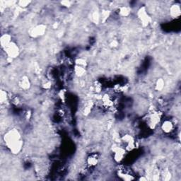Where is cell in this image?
<instances>
[{
    "instance_id": "obj_26",
    "label": "cell",
    "mask_w": 181,
    "mask_h": 181,
    "mask_svg": "<svg viewBox=\"0 0 181 181\" xmlns=\"http://www.w3.org/2000/svg\"><path fill=\"white\" fill-rule=\"evenodd\" d=\"M92 21H94L95 24H98L100 21V15L99 13H96V12H94V14H92L91 17Z\"/></svg>"
},
{
    "instance_id": "obj_10",
    "label": "cell",
    "mask_w": 181,
    "mask_h": 181,
    "mask_svg": "<svg viewBox=\"0 0 181 181\" xmlns=\"http://www.w3.org/2000/svg\"><path fill=\"white\" fill-rule=\"evenodd\" d=\"M99 156L96 153H92L86 158V163L88 166L93 168L96 166L99 163Z\"/></svg>"
},
{
    "instance_id": "obj_19",
    "label": "cell",
    "mask_w": 181,
    "mask_h": 181,
    "mask_svg": "<svg viewBox=\"0 0 181 181\" xmlns=\"http://www.w3.org/2000/svg\"><path fill=\"white\" fill-rule=\"evenodd\" d=\"M8 94L5 90H2L1 93H0V100H1V104H3L6 103L8 100Z\"/></svg>"
},
{
    "instance_id": "obj_23",
    "label": "cell",
    "mask_w": 181,
    "mask_h": 181,
    "mask_svg": "<svg viewBox=\"0 0 181 181\" xmlns=\"http://www.w3.org/2000/svg\"><path fill=\"white\" fill-rule=\"evenodd\" d=\"M161 176L162 177L163 180H169L170 179V178H171V174H170V173L169 170H166L165 171L162 173Z\"/></svg>"
},
{
    "instance_id": "obj_25",
    "label": "cell",
    "mask_w": 181,
    "mask_h": 181,
    "mask_svg": "<svg viewBox=\"0 0 181 181\" xmlns=\"http://www.w3.org/2000/svg\"><path fill=\"white\" fill-rule=\"evenodd\" d=\"M42 86L45 90H49V89H51V87H52V83L50 82V81H47V80H46V81H45V82H43V83H42Z\"/></svg>"
},
{
    "instance_id": "obj_1",
    "label": "cell",
    "mask_w": 181,
    "mask_h": 181,
    "mask_svg": "<svg viewBox=\"0 0 181 181\" xmlns=\"http://www.w3.org/2000/svg\"><path fill=\"white\" fill-rule=\"evenodd\" d=\"M3 139L6 147L12 154H18L21 152L24 142L18 130L11 129L7 131L5 133Z\"/></svg>"
},
{
    "instance_id": "obj_17",
    "label": "cell",
    "mask_w": 181,
    "mask_h": 181,
    "mask_svg": "<svg viewBox=\"0 0 181 181\" xmlns=\"http://www.w3.org/2000/svg\"><path fill=\"white\" fill-rule=\"evenodd\" d=\"M165 85L164 80L163 79H158L155 84V90L157 91H161Z\"/></svg>"
},
{
    "instance_id": "obj_6",
    "label": "cell",
    "mask_w": 181,
    "mask_h": 181,
    "mask_svg": "<svg viewBox=\"0 0 181 181\" xmlns=\"http://www.w3.org/2000/svg\"><path fill=\"white\" fill-rule=\"evenodd\" d=\"M137 16L140 20L141 23H142L143 26H147L148 25L151 24L152 22V19H151L149 14L147 13V9L144 7H141V8L138 10L137 11Z\"/></svg>"
},
{
    "instance_id": "obj_4",
    "label": "cell",
    "mask_w": 181,
    "mask_h": 181,
    "mask_svg": "<svg viewBox=\"0 0 181 181\" xmlns=\"http://www.w3.org/2000/svg\"><path fill=\"white\" fill-rule=\"evenodd\" d=\"M161 120V113L157 110H153L149 113L147 117V123L150 129H154L159 124Z\"/></svg>"
},
{
    "instance_id": "obj_8",
    "label": "cell",
    "mask_w": 181,
    "mask_h": 181,
    "mask_svg": "<svg viewBox=\"0 0 181 181\" xmlns=\"http://www.w3.org/2000/svg\"><path fill=\"white\" fill-rule=\"evenodd\" d=\"M117 175L120 179L123 180H132L135 178L132 173L131 170L126 168H122L118 169Z\"/></svg>"
},
{
    "instance_id": "obj_15",
    "label": "cell",
    "mask_w": 181,
    "mask_h": 181,
    "mask_svg": "<svg viewBox=\"0 0 181 181\" xmlns=\"http://www.w3.org/2000/svg\"><path fill=\"white\" fill-rule=\"evenodd\" d=\"M86 67H82V66H79V65L75 64L74 69L75 74H76L77 76L79 77H83L85 74H86Z\"/></svg>"
},
{
    "instance_id": "obj_5",
    "label": "cell",
    "mask_w": 181,
    "mask_h": 181,
    "mask_svg": "<svg viewBox=\"0 0 181 181\" xmlns=\"http://www.w3.org/2000/svg\"><path fill=\"white\" fill-rule=\"evenodd\" d=\"M4 50L7 57L11 59L16 58L19 56L20 53L19 46L14 42H11L9 45H7L5 48H4Z\"/></svg>"
},
{
    "instance_id": "obj_21",
    "label": "cell",
    "mask_w": 181,
    "mask_h": 181,
    "mask_svg": "<svg viewBox=\"0 0 181 181\" xmlns=\"http://www.w3.org/2000/svg\"><path fill=\"white\" fill-rule=\"evenodd\" d=\"M75 64L77 65H79V66L84 67H86L87 66V62L86 61V60L83 58H78L76 61H75Z\"/></svg>"
},
{
    "instance_id": "obj_24",
    "label": "cell",
    "mask_w": 181,
    "mask_h": 181,
    "mask_svg": "<svg viewBox=\"0 0 181 181\" xmlns=\"http://www.w3.org/2000/svg\"><path fill=\"white\" fill-rule=\"evenodd\" d=\"M31 3V1H26V0H21L18 2V4L19 7H22V8H26L28 6H29L30 4Z\"/></svg>"
},
{
    "instance_id": "obj_18",
    "label": "cell",
    "mask_w": 181,
    "mask_h": 181,
    "mask_svg": "<svg viewBox=\"0 0 181 181\" xmlns=\"http://www.w3.org/2000/svg\"><path fill=\"white\" fill-rule=\"evenodd\" d=\"M119 14L123 17H127L130 14V9L127 7H121L119 8Z\"/></svg>"
},
{
    "instance_id": "obj_13",
    "label": "cell",
    "mask_w": 181,
    "mask_h": 181,
    "mask_svg": "<svg viewBox=\"0 0 181 181\" xmlns=\"http://www.w3.org/2000/svg\"><path fill=\"white\" fill-rule=\"evenodd\" d=\"M19 87L24 90H29L31 86L29 78L26 76H24L23 77H21V79H20V81H19Z\"/></svg>"
},
{
    "instance_id": "obj_9",
    "label": "cell",
    "mask_w": 181,
    "mask_h": 181,
    "mask_svg": "<svg viewBox=\"0 0 181 181\" xmlns=\"http://www.w3.org/2000/svg\"><path fill=\"white\" fill-rule=\"evenodd\" d=\"M175 125L170 120H165L161 125V129L165 134H170L174 130Z\"/></svg>"
},
{
    "instance_id": "obj_12",
    "label": "cell",
    "mask_w": 181,
    "mask_h": 181,
    "mask_svg": "<svg viewBox=\"0 0 181 181\" xmlns=\"http://www.w3.org/2000/svg\"><path fill=\"white\" fill-rule=\"evenodd\" d=\"M100 100H101L103 106L105 107V108H110L114 105L112 97L108 94H104L100 98Z\"/></svg>"
},
{
    "instance_id": "obj_22",
    "label": "cell",
    "mask_w": 181,
    "mask_h": 181,
    "mask_svg": "<svg viewBox=\"0 0 181 181\" xmlns=\"http://www.w3.org/2000/svg\"><path fill=\"white\" fill-rule=\"evenodd\" d=\"M101 89H102L101 84H100L99 82H95L94 84L93 85V89H94V90L96 93V94H99L100 90H101Z\"/></svg>"
},
{
    "instance_id": "obj_14",
    "label": "cell",
    "mask_w": 181,
    "mask_h": 181,
    "mask_svg": "<svg viewBox=\"0 0 181 181\" xmlns=\"http://www.w3.org/2000/svg\"><path fill=\"white\" fill-rule=\"evenodd\" d=\"M11 36L8 33L3 34L1 36V38H0V44H1V46L3 49L11 43Z\"/></svg>"
},
{
    "instance_id": "obj_3",
    "label": "cell",
    "mask_w": 181,
    "mask_h": 181,
    "mask_svg": "<svg viewBox=\"0 0 181 181\" xmlns=\"http://www.w3.org/2000/svg\"><path fill=\"white\" fill-rule=\"evenodd\" d=\"M120 143L127 152H132L137 147V142L134 136L130 134H125L120 137Z\"/></svg>"
},
{
    "instance_id": "obj_11",
    "label": "cell",
    "mask_w": 181,
    "mask_h": 181,
    "mask_svg": "<svg viewBox=\"0 0 181 181\" xmlns=\"http://www.w3.org/2000/svg\"><path fill=\"white\" fill-rule=\"evenodd\" d=\"M170 16L173 19H178L180 16L181 8L179 4H173L169 9Z\"/></svg>"
},
{
    "instance_id": "obj_16",
    "label": "cell",
    "mask_w": 181,
    "mask_h": 181,
    "mask_svg": "<svg viewBox=\"0 0 181 181\" xmlns=\"http://www.w3.org/2000/svg\"><path fill=\"white\" fill-rule=\"evenodd\" d=\"M94 106V103L92 101V100H89V101H87L85 104V106L84 108V110H83V113L85 115H89V113L91 112V110L93 109V108Z\"/></svg>"
},
{
    "instance_id": "obj_27",
    "label": "cell",
    "mask_w": 181,
    "mask_h": 181,
    "mask_svg": "<svg viewBox=\"0 0 181 181\" xmlns=\"http://www.w3.org/2000/svg\"><path fill=\"white\" fill-rule=\"evenodd\" d=\"M61 4L65 7H71L72 2H69V1H63V2H61Z\"/></svg>"
},
{
    "instance_id": "obj_7",
    "label": "cell",
    "mask_w": 181,
    "mask_h": 181,
    "mask_svg": "<svg viewBox=\"0 0 181 181\" xmlns=\"http://www.w3.org/2000/svg\"><path fill=\"white\" fill-rule=\"evenodd\" d=\"M47 26L44 24H40L31 29L29 33L32 38H38L43 36L46 31Z\"/></svg>"
},
{
    "instance_id": "obj_28",
    "label": "cell",
    "mask_w": 181,
    "mask_h": 181,
    "mask_svg": "<svg viewBox=\"0 0 181 181\" xmlns=\"http://www.w3.org/2000/svg\"><path fill=\"white\" fill-rule=\"evenodd\" d=\"M110 45H111V46L113 47H117V41H113V42H111V44H110Z\"/></svg>"
},
{
    "instance_id": "obj_20",
    "label": "cell",
    "mask_w": 181,
    "mask_h": 181,
    "mask_svg": "<svg viewBox=\"0 0 181 181\" xmlns=\"http://www.w3.org/2000/svg\"><path fill=\"white\" fill-rule=\"evenodd\" d=\"M110 16V11H103L101 14L100 16V20H101L102 22L106 21V20L108 19Z\"/></svg>"
},
{
    "instance_id": "obj_2",
    "label": "cell",
    "mask_w": 181,
    "mask_h": 181,
    "mask_svg": "<svg viewBox=\"0 0 181 181\" xmlns=\"http://www.w3.org/2000/svg\"><path fill=\"white\" fill-rule=\"evenodd\" d=\"M110 150H111L113 159L116 163H121L126 157L127 151L122 147V144H118V143H114L112 145Z\"/></svg>"
}]
</instances>
